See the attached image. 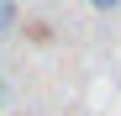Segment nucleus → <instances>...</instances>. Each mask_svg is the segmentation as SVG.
<instances>
[{
    "instance_id": "1",
    "label": "nucleus",
    "mask_w": 121,
    "mask_h": 116,
    "mask_svg": "<svg viewBox=\"0 0 121 116\" xmlns=\"http://www.w3.org/2000/svg\"><path fill=\"white\" fill-rule=\"evenodd\" d=\"M16 27V0H0V37Z\"/></svg>"
},
{
    "instance_id": "2",
    "label": "nucleus",
    "mask_w": 121,
    "mask_h": 116,
    "mask_svg": "<svg viewBox=\"0 0 121 116\" xmlns=\"http://www.w3.org/2000/svg\"><path fill=\"white\" fill-rule=\"evenodd\" d=\"M90 5H95V11H116L121 0H90Z\"/></svg>"
}]
</instances>
